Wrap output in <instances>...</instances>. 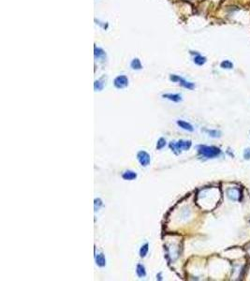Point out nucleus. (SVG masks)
<instances>
[{"mask_svg":"<svg viewBox=\"0 0 250 281\" xmlns=\"http://www.w3.org/2000/svg\"><path fill=\"white\" fill-rule=\"evenodd\" d=\"M199 153L206 158H215L221 154V150L216 146L200 145L198 147Z\"/></svg>","mask_w":250,"mask_h":281,"instance_id":"f257e3e1","label":"nucleus"},{"mask_svg":"<svg viewBox=\"0 0 250 281\" xmlns=\"http://www.w3.org/2000/svg\"><path fill=\"white\" fill-rule=\"evenodd\" d=\"M192 143L190 141H179L175 143H171V148H172L173 151H177V153L181 152V151H187L191 147Z\"/></svg>","mask_w":250,"mask_h":281,"instance_id":"f03ea898","label":"nucleus"},{"mask_svg":"<svg viewBox=\"0 0 250 281\" xmlns=\"http://www.w3.org/2000/svg\"><path fill=\"white\" fill-rule=\"evenodd\" d=\"M171 80L172 82H179L182 86H184L188 89H190V90L194 89V87H195V84L193 83L188 82L187 80H185L184 78H182L178 75H171Z\"/></svg>","mask_w":250,"mask_h":281,"instance_id":"7ed1b4c3","label":"nucleus"},{"mask_svg":"<svg viewBox=\"0 0 250 281\" xmlns=\"http://www.w3.org/2000/svg\"><path fill=\"white\" fill-rule=\"evenodd\" d=\"M137 158L139 160V162L141 163L142 166L143 167H146L150 164V156L148 153H146L145 151H140L138 154H137Z\"/></svg>","mask_w":250,"mask_h":281,"instance_id":"20e7f679","label":"nucleus"},{"mask_svg":"<svg viewBox=\"0 0 250 281\" xmlns=\"http://www.w3.org/2000/svg\"><path fill=\"white\" fill-rule=\"evenodd\" d=\"M227 196L231 201H239L240 200V196H241V192L238 188H230L227 189Z\"/></svg>","mask_w":250,"mask_h":281,"instance_id":"39448f33","label":"nucleus"},{"mask_svg":"<svg viewBox=\"0 0 250 281\" xmlns=\"http://www.w3.org/2000/svg\"><path fill=\"white\" fill-rule=\"evenodd\" d=\"M128 79L125 75H120V76L116 77L114 80V85L117 88H124V87L128 86Z\"/></svg>","mask_w":250,"mask_h":281,"instance_id":"423d86ee","label":"nucleus"},{"mask_svg":"<svg viewBox=\"0 0 250 281\" xmlns=\"http://www.w3.org/2000/svg\"><path fill=\"white\" fill-rule=\"evenodd\" d=\"M177 125H178L181 128H183V129H185V130H188V131H193V130H194L193 126H192L191 124L186 122V121L178 120V121H177Z\"/></svg>","mask_w":250,"mask_h":281,"instance_id":"0eeeda50","label":"nucleus"},{"mask_svg":"<svg viewBox=\"0 0 250 281\" xmlns=\"http://www.w3.org/2000/svg\"><path fill=\"white\" fill-rule=\"evenodd\" d=\"M163 98H168V99H170L172 101H174V102H179V101L182 100V97L179 94H164Z\"/></svg>","mask_w":250,"mask_h":281,"instance_id":"6e6552de","label":"nucleus"},{"mask_svg":"<svg viewBox=\"0 0 250 281\" xmlns=\"http://www.w3.org/2000/svg\"><path fill=\"white\" fill-rule=\"evenodd\" d=\"M96 263L99 266V267H103L106 264V259L105 256L102 253H99L96 256Z\"/></svg>","mask_w":250,"mask_h":281,"instance_id":"1a4fd4ad","label":"nucleus"},{"mask_svg":"<svg viewBox=\"0 0 250 281\" xmlns=\"http://www.w3.org/2000/svg\"><path fill=\"white\" fill-rule=\"evenodd\" d=\"M122 177L125 179V180H133L137 177V173L132 172V171H127L123 173Z\"/></svg>","mask_w":250,"mask_h":281,"instance_id":"9d476101","label":"nucleus"},{"mask_svg":"<svg viewBox=\"0 0 250 281\" xmlns=\"http://www.w3.org/2000/svg\"><path fill=\"white\" fill-rule=\"evenodd\" d=\"M205 62H206V58L201 55L200 53H197V55L194 57V63L198 66H202L203 64H205Z\"/></svg>","mask_w":250,"mask_h":281,"instance_id":"9b49d317","label":"nucleus"},{"mask_svg":"<svg viewBox=\"0 0 250 281\" xmlns=\"http://www.w3.org/2000/svg\"><path fill=\"white\" fill-rule=\"evenodd\" d=\"M136 273L138 275L139 278H144L146 276V272H145V268L142 264H138L137 265V270Z\"/></svg>","mask_w":250,"mask_h":281,"instance_id":"f8f14e48","label":"nucleus"},{"mask_svg":"<svg viewBox=\"0 0 250 281\" xmlns=\"http://www.w3.org/2000/svg\"><path fill=\"white\" fill-rule=\"evenodd\" d=\"M131 68H132L133 69H141V68H142V64H141V61H140L138 58L133 59L132 62H131Z\"/></svg>","mask_w":250,"mask_h":281,"instance_id":"ddd939ff","label":"nucleus"},{"mask_svg":"<svg viewBox=\"0 0 250 281\" xmlns=\"http://www.w3.org/2000/svg\"><path fill=\"white\" fill-rule=\"evenodd\" d=\"M210 137H213V138H218L221 136V132L218 131V130H215V129H206L205 130Z\"/></svg>","mask_w":250,"mask_h":281,"instance_id":"4468645a","label":"nucleus"},{"mask_svg":"<svg viewBox=\"0 0 250 281\" xmlns=\"http://www.w3.org/2000/svg\"><path fill=\"white\" fill-rule=\"evenodd\" d=\"M220 66H221L222 68H225V69H232V68H233V64L230 60H224L221 63Z\"/></svg>","mask_w":250,"mask_h":281,"instance_id":"2eb2a0df","label":"nucleus"},{"mask_svg":"<svg viewBox=\"0 0 250 281\" xmlns=\"http://www.w3.org/2000/svg\"><path fill=\"white\" fill-rule=\"evenodd\" d=\"M148 249H149V245H148L147 243L144 244V245L141 248V249H140V255H141L142 258H144V257L146 256V254H147V252H148Z\"/></svg>","mask_w":250,"mask_h":281,"instance_id":"dca6fc26","label":"nucleus"},{"mask_svg":"<svg viewBox=\"0 0 250 281\" xmlns=\"http://www.w3.org/2000/svg\"><path fill=\"white\" fill-rule=\"evenodd\" d=\"M165 145H166V140H165L164 138H160V139L158 141L157 148H158V150H160V149H162Z\"/></svg>","mask_w":250,"mask_h":281,"instance_id":"f3484780","label":"nucleus"},{"mask_svg":"<svg viewBox=\"0 0 250 281\" xmlns=\"http://www.w3.org/2000/svg\"><path fill=\"white\" fill-rule=\"evenodd\" d=\"M95 55H96V57L99 58V57H103V56L105 55V53H104V52H103L101 49L96 48V49H95Z\"/></svg>","mask_w":250,"mask_h":281,"instance_id":"a211bd4d","label":"nucleus"},{"mask_svg":"<svg viewBox=\"0 0 250 281\" xmlns=\"http://www.w3.org/2000/svg\"><path fill=\"white\" fill-rule=\"evenodd\" d=\"M94 86H95V89H96V90H102V88H103V83H100V81H96Z\"/></svg>","mask_w":250,"mask_h":281,"instance_id":"6ab92c4d","label":"nucleus"},{"mask_svg":"<svg viewBox=\"0 0 250 281\" xmlns=\"http://www.w3.org/2000/svg\"><path fill=\"white\" fill-rule=\"evenodd\" d=\"M244 158H245V159H247V160L250 159V148H247V149L245 150V152H244Z\"/></svg>","mask_w":250,"mask_h":281,"instance_id":"aec40b11","label":"nucleus"}]
</instances>
